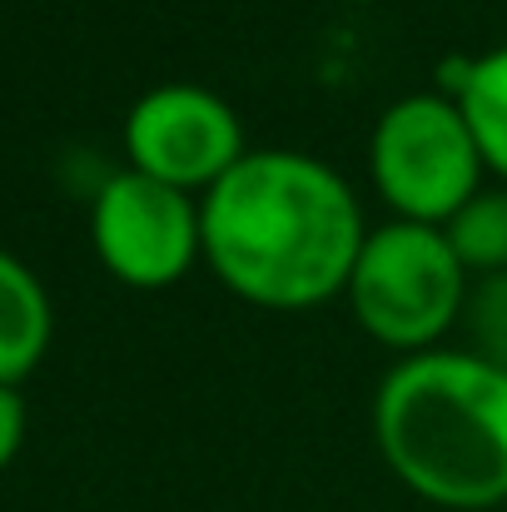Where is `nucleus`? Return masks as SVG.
Returning a JSON list of instances; mask_svg holds the SVG:
<instances>
[{
	"instance_id": "nucleus-9",
	"label": "nucleus",
	"mask_w": 507,
	"mask_h": 512,
	"mask_svg": "<svg viewBox=\"0 0 507 512\" xmlns=\"http://www.w3.org/2000/svg\"><path fill=\"white\" fill-rule=\"evenodd\" d=\"M448 244L458 249L463 269L478 274H503L507 269V184H483L448 224H443Z\"/></svg>"
},
{
	"instance_id": "nucleus-2",
	"label": "nucleus",
	"mask_w": 507,
	"mask_h": 512,
	"mask_svg": "<svg viewBox=\"0 0 507 512\" xmlns=\"http://www.w3.org/2000/svg\"><path fill=\"white\" fill-rule=\"evenodd\" d=\"M373 443L383 468L433 508L507 503V363L443 343L398 358L373 393Z\"/></svg>"
},
{
	"instance_id": "nucleus-6",
	"label": "nucleus",
	"mask_w": 507,
	"mask_h": 512,
	"mask_svg": "<svg viewBox=\"0 0 507 512\" xmlns=\"http://www.w3.org/2000/svg\"><path fill=\"white\" fill-rule=\"evenodd\" d=\"M125 155H130V170L199 199L249 155V145H244L239 110L219 90L169 80L130 105Z\"/></svg>"
},
{
	"instance_id": "nucleus-11",
	"label": "nucleus",
	"mask_w": 507,
	"mask_h": 512,
	"mask_svg": "<svg viewBox=\"0 0 507 512\" xmlns=\"http://www.w3.org/2000/svg\"><path fill=\"white\" fill-rule=\"evenodd\" d=\"M20 443H25V398H20V388L0 383V473L15 463Z\"/></svg>"
},
{
	"instance_id": "nucleus-7",
	"label": "nucleus",
	"mask_w": 507,
	"mask_h": 512,
	"mask_svg": "<svg viewBox=\"0 0 507 512\" xmlns=\"http://www.w3.org/2000/svg\"><path fill=\"white\" fill-rule=\"evenodd\" d=\"M55 334V314H50V294L45 284L15 259L0 249V383L20 388Z\"/></svg>"
},
{
	"instance_id": "nucleus-5",
	"label": "nucleus",
	"mask_w": 507,
	"mask_h": 512,
	"mask_svg": "<svg viewBox=\"0 0 507 512\" xmlns=\"http://www.w3.org/2000/svg\"><path fill=\"white\" fill-rule=\"evenodd\" d=\"M90 244L130 289H169L204 259L199 199L140 170L110 174L90 204Z\"/></svg>"
},
{
	"instance_id": "nucleus-4",
	"label": "nucleus",
	"mask_w": 507,
	"mask_h": 512,
	"mask_svg": "<svg viewBox=\"0 0 507 512\" xmlns=\"http://www.w3.org/2000/svg\"><path fill=\"white\" fill-rule=\"evenodd\" d=\"M368 174L393 219L448 224L478 189L483 155L453 95H403L393 100L368 135Z\"/></svg>"
},
{
	"instance_id": "nucleus-1",
	"label": "nucleus",
	"mask_w": 507,
	"mask_h": 512,
	"mask_svg": "<svg viewBox=\"0 0 507 512\" xmlns=\"http://www.w3.org/2000/svg\"><path fill=\"white\" fill-rule=\"evenodd\" d=\"M199 229L214 279L274 314L338 299L368 239L348 179L304 150H249L199 194Z\"/></svg>"
},
{
	"instance_id": "nucleus-10",
	"label": "nucleus",
	"mask_w": 507,
	"mask_h": 512,
	"mask_svg": "<svg viewBox=\"0 0 507 512\" xmlns=\"http://www.w3.org/2000/svg\"><path fill=\"white\" fill-rule=\"evenodd\" d=\"M463 324L473 334V353L507 363V269L473 279L468 304H463Z\"/></svg>"
},
{
	"instance_id": "nucleus-8",
	"label": "nucleus",
	"mask_w": 507,
	"mask_h": 512,
	"mask_svg": "<svg viewBox=\"0 0 507 512\" xmlns=\"http://www.w3.org/2000/svg\"><path fill=\"white\" fill-rule=\"evenodd\" d=\"M448 95H453V105L463 110V120L473 130L483 170L498 184H507V45H493V50L463 60Z\"/></svg>"
},
{
	"instance_id": "nucleus-3",
	"label": "nucleus",
	"mask_w": 507,
	"mask_h": 512,
	"mask_svg": "<svg viewBox=\"0 0 507 512\" xmlns=\"http://www.w3.org/2000/svg\"><path fill=\"white\" fill-rule=\"evenodd\" d=\"M468 289L473 274L448 244L443 224L388 219L368 229L343 299L353 309V324L368 339L408 358L438 348L463 324Z\"/></svg>"
}]
</instances>
